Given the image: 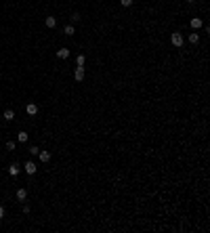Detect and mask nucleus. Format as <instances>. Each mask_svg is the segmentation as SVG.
I'll return each instance as SVG.
<instances>
[{
	"label": "nucleus",
	"mask_w": 210,
	"mask_h": 233,
	"mask_svg": "<svg viewBox=\"0 0 210 233\" xmlns=\"http://www.w3.org/2000/svg\"><path fill=\"white\" fill-rule=\"evenodd\" d=\"M170 42H172V46H176V48H183V42L185 38L181 32H172V36H170Z\"/></svg>",
	"instance_id": "f257e3e1"
},
{
	"label": "nucleus",
	"mask_w": 210,
	"mask_h": 233,
	"mask_svg": "<svg viewBox=\"0 0 210 233\" xmlns=\"http://www.w3.org/2000/svg\"><path fill=\"white\" fill-rule=\"evenodd\" d=\"M74 78H76V82H82V80H84V65H76Z\"/></svg>",
	"instance_id": "f03ea898"
},
{
	"label": "nucleus",
	"mask_w": 210,
	"mask_h": 233,
	"mask_svg": "<svg viewBox=\"0 0 210 233\" xmlns=\"http://www.w3.org/2000/svg\"><path fill=\"white\" fill-rule=\"evenodd\" d=\"M23 170H25V172L30 174V176H32V174H36V170H38V166H36L34 162H25V164H23Z\"/></svg>",
	"instance_id": "7ed1b4c3"
},
{
	"label": "nucleus",
	"mask_w": 210,
	"mask_h": 233,
	"mask_svg": "<svg viewBox=\"0 0 210 233\" xmlns=\"http://www.w3.org/2000/svg\"><path fill=\"white\" fill-rule=\"evenodd\" d=\"M189 25H191L193 30H195V32H198V30H200V27L204 25V21H202V17H193L191 21H189Z\"/></svg>",
	"instance_id": "20e7f679"
},
{
	"label": "nucleus",
	"mask_w": 210,
	"mask_h": 233,
	"mask_svg": "<svg viewBox=\"0 0 210 233\" xmlns=\"http://www.w3.org/2000/svg\"><path fill=\"white\" fill-rule=\"evenodd\" d=\"M19 172H21V166H19L17 162H13V164L9 166V174H11V176H17Z\"/></svg>",
	"instance_id": "39448f33"
},
{
	"label": "nucleus",
	"mask_w": 210,
	"mask_h": 233,
	"mask_svg": "<svg viewBox=\"0 0 210 233\" xmlns=\"http://www.w3.org/2000/svg\"><path fill=\"white\" fill-rule=\"evenodd\" d=\"M25 113H27V116H36V113H38V105H36V103H27Z\"/></svg>",
	"instance_id": "423d86ee"
},
{
	"label": "nucleus",
	"mask_w": 210,
	"mask_h": 233,
	"mask_svg": "<svg viewBox=\"0 0 210 233\" xmlns=\"http://www.w3.org/2000/svg\"><path fill=\"white\" fill-rule=\"evenodd\" d=\"M70 55H71V53H70V48H67V46H63V48H59V51H57V57H59V59H67Z\"/></svg>",
	"instance_id": "0eeeda50"
},
{
	"label": "nucleus",
	"mask_w": 210,
	"mask_h": 233,
	"mask_svg": "<svg viewBox=\"0 0 210 233\" xmlns=\"http://www.w3.org/2000/svg\"><path fill=\"white\" fill-rule=\"evenodd\" d=\"M15 195H17V199H19V202H25V199H27V191L23 189V187H21V189H17V193H15Z\"/></svg>",
	"instance_id": "6e6552de"
},
{
	"label": "nucleus",
	"mask_w": 210,
	"mask_h": 233,
	"mask_svg": "<svg viewBox=\"0 0 210 233\" xmlns=\"http://www.w3.org/2000/svg\"><path fill=\"white\" fill-rule=\"evenodd\" d=\"M2 118H4L7 122L15 120V112H13V109H4V113H2Z\"/></svg>",
	"instance_id": "1a4fd4ad"
},
{
	"label": "nucleus",
	"mask_w": 210,
	"mask_h": 233,
	"mask_svg": "<svg viewBox=\"0 0 210 233\" xmlns=\"http://www.w3.org/2000/svg\"><path fill=\"white\" fill-rule=\"evenodd\" d=\"M38 158H40V162H44V164H46V162L51 160V151H40V153H38Z\"/></svg>",
	"instance_id": "9d476101"
},
{
	"label": "nucleus",
	"mask_w": 210,
	"mask_h": 233,
	"mask_svg": "<svg viewBox=\"0 0 210 233\" xmlns=\"http://www.w3.org/2000/svg\"><path fill=\"white\" fill-rule=\"evenodd\" d=\"M63 34H65V36H70V38H71V36L76 34V27H74V25H65V30H63Z\"/></svg>",
	"instance_id": "9b49d317"
},
{
	"label": "nucleus",
	"mask_w": 210,
	"mask_h": 233,
	"mask_svg": "<svg viewBox=\"0 0 210 233\" xmlns=\"http://www.w3.org/2000/svg\"><path fill=\"white\" fill-rule=\"evenodd\" d=\"M189 42H191V44H198V42H200V34H198V32L189 34Z\"/></svg>",
	"instance_id": "f8f14e48"
},
{
	"label": "nucleus",
	"mask_w": 210,
	"mask_h": 233,
	"mask_svg": "<svg viewBox=\"0 0 210 233\" xmlns=\"http://www.w3.org/2000/svg\"><path fill=\"white\" fill-rule=\"evenodd\" d=\"M55 25H57V19H55V17H46V27H48V30H52Z\"/></svg>",
	"instance_id": "ddd939ff"
},
{
	"label": "nucleus",
	"mask_w": 210,
	"mask_h": 233,
	"mask_svg": "<svg viewBox=\"0 0 210 233\" xmlns=\"http://www.w3.org/2000/svg\"><path fill=\"white\" fill-rule=\"evenodd\" d=\"M84 63H86V55H82V53H80L78 57H76V65H84Z\"/></svg>",
	"instance_id": "4468645a"
},
{
	"label": "nucleus",
	"mask_w": 210,
	"mask_h": 233,
	"mask_svg": "<svg viewBox=\"0 0 210 233\" xmlns=\"http://www.w3.org/2000/svg\"><path fill=\"white\" fill-rule=\"evenodd\" d=\"M17 141H19V143H25V141H27V132H25V130H21V132L17 135Z\"/></svg>",
	"instance_id": "2eb2a0df"
},
{
	"label": "nucleus",
	"mask_w": 210,
	"mask_h": 233,
	"mask_svg": "<svg viewBox=\"0 0 210 233\" xmlns=\"http://www.w3.org/2000/svg\"><path fill=\"white\" fill-rule=\"evenodd\" d=\"M38 153H40V149H38L36 145H32V147H30V155H38Z\"/></svg>",
	"instance_id": "dca6fc26"
},
{
	"label": "nucleus",
	"mask_w": 210,
	"mask_h": 233,
	"mask_svg": "<svg viewBox=\"0 0 210 233\" xmlns=\"http://www.w3.org/2000/svg\"><path fill=\"white\" fill-rule=\"evenodd\" d=\"M80 21V13H74V15H71V23H78Z\"/></svg>",
	"instance_id": "f3484780"
},
{
	"label": "nucleus",
	"mask_w": 210,
	"mask_h": 233,
	"mask_svg": "<svg viewBox=\"0 0 210 233\" xmlns=\"http://www.w3.org/2000/svg\"><path fill=\"white\" fill-rule=\"evenodd\" d=\"M7 149H9V151H15V141H9V143H7Z\"/></svg>",
	"instance_id": "a211bd4d"
},
{
	"label": "nucleus",
	"mask_w": 210,
	"mask_h": 233,
	"mask_svg": "<svg viewBox=\"0 0 210 233\" xmlns=\"http://www.w3.org/2000/svg\"><path fill=\"white\" fill-rule=\"evenodd\" d=\"M120 4H122V7H130L132 0H120Z\"/></svg>",
	"instance_id": "6ab92c4d"
},
{
	"label": "nucleus",
	"mask_w": 210,
	"mask_h": 233,
	"mask_svg": "<svg viewBox=\"0 0 210 233\" xmlns=\"http://www.w3.org/2000/svg\"><path fill=\"white\" fill-rule=\"evenodd\" d=\"M0 218H4V208L0 206Z\"/></svg>",
	"instance_id": "aec40b11"
},
{
	"label": "nucleus",
	"mask_w": 210,
	"mask_h": 233,
	"mask_svg": "<svg viewBox=\"0 0 210 233\" xmlns=\"http://www.w3.org/2000/svg\"><path fill=\"white\" fill-rule=\"evenodd\" d=\"M187 2H189V4H193V2H195V0H187Z\"/></svg>",
	"instance_id": "412c9836"
}]
</instances>
